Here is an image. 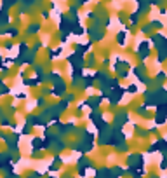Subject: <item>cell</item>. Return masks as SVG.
Masks as SVG:
<instances>
[{"mask_svg":"<svg viewBox=\"0 0 167 178\" xmlns=\"http://www.w3.org/2000/svg\"><path fill=\"white\" fill-rule=\"evenodd\" d=\"M152 26H157V28H162V23H159V21H153V23H152Z\"/></svg>","mask_w":167,"mask_h":178,"instance_id":"cell-1","label":"cell"}]
</instances>
